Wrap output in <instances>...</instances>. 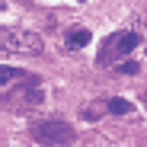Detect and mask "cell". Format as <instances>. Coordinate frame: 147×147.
<instances>
[{
	"mask_svg": "<svg viewBox=\"0 0 147 147\" xmlns=\"http://www.w3.org/2000/svg\"><path fill=\"white\" fill-rule=\"evenodd\" d=\"M0 48L10 55H42V35L29 32V29H13V26H3L0 29Z\"/></svg>",
	"mask_w": 147,
	"mask_h": 147,
	"instance_id": "6da1fadb",
	"label": "cell"
},
{
	"mask_svg": "<svg viewBox=\"0 0 147 147\" xmlns=\"http://www.w3.org/2000/svg\"><path fill=\"white\" fill-rule=\"evenodd\" d=\"M35 141L38 144H51V147H64L74 141V125L64 118H45V121H35L32 128Z\"/></svg>",
	"mask_w": 147,
	"mask_h": 147,
	"instance_id": "7a4b0ae2",
	"label": "cell"
},
{
	"mask_svg": "<svg viewBox=\"0 0 147 147\" xmlns=\"http://www.w3.org/2000/svg\"><path fill=\"white\" fill-rule=\"evenodd\" d=\"M141 45V35L138 32H115L106 45H102V51H99V64H112V61H118V58H125V55H131L134 48Z\"/></svg>",
	"mask_w": 147,
	"mask_h": 147,
	"instance_id": "3957f363",
	"label": "cell"
},
{
	"mask_svg": "<svg viewBox=\"0 0 147 147\" xmlns=\"http://www.w3.org/2000/svg\"><path fill=\"white\" fill-rule=\"evenodd\" d=\"M106 109H109L112 115H131V109H134V106H131L128 99H118V96H115V99H109V102H106Z\"/></svg>",
	"mask_w": 147,
	"mask_h": 147,
	"instance_id": "277c9868",
	"label": "cell"
},
{
	"mask_svg": "<svg viewBox=\"0 0 147 147\" xmlns=\"http://www.w3.org/2000/svg\"><path fill=\"white\" fill-rule=\"evenodd\" d=\"M86 42H90V32H86V29H74V32L67 35V48H83Z\"/></svg>",
	"mask_w": 147,
	"mask_h": 147,
	"instance_id": "5b68a950",
	"label": "cell"
},
{
	"mask_svg": "<svg viewBox=\"0 0 147 147\" xmlns=\"http://www.w3.org/2000/svg\"><path fill=\"white\" fill-rule=\"evenodd\" d=\"M16 77H19V70H16V67H7V64L0 67V86H10Z\"/></svg>",
	"mask_w": 147,
	"mask_h": 147,
	"instance_id": "8992f818",
	"label": "cell"
},
{
	"mask_svg": "<svg viewBox=\"0 0 147 147\" xmlns=\"http://www.w3.org/2000/svg\"><path fill=\"white\" fill-rule=\"evenodd\" d=\"M115 70H118V74H138L141 67H138V61H121V64H118Z\"/></svg>",
	"mask_w": 147,
	"mask_h": 147,
	"instance_id": "52a82bcc",
	"label": "cell"
}]
</instances>
